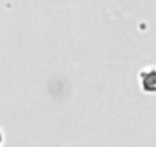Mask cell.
Returning <instances> with one entry per match:
<instances>
[{
  "mask_svg": "<svg viewBox=\"0 0 156 147\" xmlns=\"http://www.w3.org/2000/svg\"><path fill=\"white\" fill-rule=\"evenodd\" d=\"M142 89L145 92H156V70H150L142 77Z\"/></svg>",
  "mask_w": 156,
  "mask_h": 147,
  "instance_id": "obj_1",
  "label": "cell"
},
{
  "mask_svg": "<svg viewBox=\"0 0 156 147\" xmlns=\"http://www.w3.org/2000/svg\"><path fill=\"white\" fill-rule=\"evenodd\" d=\"M0 141H2V135H0Z\"/></svg>",
  "mask_w": 156,
  "mask_h": 147,
  "instance_id": "obj_2",
  "label": "cell"
}]
</instances>
